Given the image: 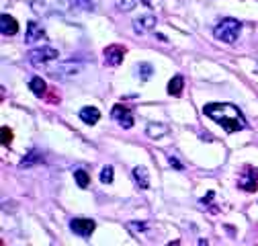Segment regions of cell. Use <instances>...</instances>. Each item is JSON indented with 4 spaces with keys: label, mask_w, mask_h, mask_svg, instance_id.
I'll use <instances>...</instances> for the list:
<instances>
[{
    "label": "cell",
    "mask_w": 258,
    "mask_h": 246,
    "mask_svg": "<svg viewBox=\"0 0 258 246\" xmlns=\"http://www.w3.org/2000/svg\"><path fill=\"white\" fill-rule=\"evenodd\" d=\"M103 55H105V64L107 66H119L121 61H123V57H125V47L119 45V43L107 45L105 51H103Z\"/></svg>",
    "instance_id": "obj_7"
},
{
    "label": "cell",
    "mask_w": 258,
    "mask_h": 246,
    "mask_svg": "<svg viewBox=\"0 0 258 246\" xmlns=\"http://www.w3.org/2000/svg\"><path fill=\"white\" fill-rule=\"evenodd\" d=\"M80 119L84 123H88V126H94V123H99V119H101V111L96 107H84V109H80Z\"/></svg>",
    "instance_id": "obj_13"
},
{
    "label": "cell",
    "mask_w": 258,
    "mask_h": 246,
    "mask_svg": "<svg viewBox=\"0 0 258 246\" xmlns=\"http://www.w3.org/2000/svg\"><path fill=\"white\" fill-rule=\"evenodd\" d=\"M182 88H184V78L180 74L172 76V80L168 82V95L170 97H180L182 95Z\"/></svg>",
    "instance_id": "obj_16"
},
{
    "label": "cell",
    "mask_w": 258,
    "mask_h": 246,
    "mask_svg": "<svg viewBox=\"0 0 258 246\" xmlns=\"http://www.w3.org/2000/svg\"><path fill=\"white\" fill-rule=\"evenodd\" d=\"M0 31H3V35H7V37H13V35H17V31H19V23H17V19L15 17H11V15H0Z\"/></svg>",
    "instance_id": "obj_11"
},
{
    "label": "cell",
    "mask_w": 258,
    "mask_h": 246,
    "mask_svg": "<svg viewBox=\"0 0 258 246\" xmlns=\"http://www.w3.org/2000/svg\"><path fill=\"white\" fill-rule=\"evenodd\" d=\"M134 29H136V33H140V35L148 33V31H154L156 29V17L154 15H146L142 19H136L134 21Z\"/></svg>",
    "instance_id": "obj_12"
},
{
    "label": "cell",
    "mask_w": 258,
    "mask_h": 246,
    "mask_svg": "<svg viewBox=\"0 0 258 246\" xmlns=\"http://www.w3.org/2000/svg\"><path fill=\"white\" fill-rule=\"evenodd\" d=\"M152 74H154L152 64H146V61H142V64L136 66V76H138V78H142V80H150Z\"/></svg>",
    "instance_id": "obj_20"
},
{
    "label": "cell",
    "mask_w": 258,
    "mask_h": 246,
    "mask_svg": "<svg viewBox=\"0 0 258 246\" xmlns=\"http://www.w3.org/2000/svg\"><path fill=\"white\" fill-rule=\"evenodd\" d=\"M238 184H240V189H244V191H248V193L258 191V170H256V168H246V170L240 174Z\"/></svg>",
    "instance_id": "obj_5"
},
{
    "label": "cell",
    "mask_w": 258,
    "mask_h": 246,
    "mask_svg": "<svg viewBox=\"0 0 258 246\" xmlns=\"http://www.w3.org/2000/svg\"><path fill=\"white\" fill-rule=\"evenodd\" d=\"M129 228H132V230H146L148 226H146V224H140V226H138V224H129Z\"/></svg>",
    "instance_id": "obj_26"
},
{
    "label": "cell",
    "mask_w": 258,
    "mask_h": 246,
    "mask_svg": "<svg viewBox=\"0 0 258 246\" xmlns=\"http://www.w3.org/2000/svg\"><path fill=\"white\" fill-rule=\"evenodd\" d=\"M94 3L92 0H70V9L76 11V13H86V11H92Z\"/></svg>",
    "instance_id": "obj_18"
},
{
    "label": "cell",
    "mask_w": 258,
    "mask_h": 246,
    "mask_svg": "<svg viewBox=\"0 0 258 246\" xmlns=\"http://www.w3.org/2000/svg\"><path fill=\"white\" fill-rule=\"evenodd\" d=\"M168 162H170V166H174V168H178V170H182V164H180V162H178V160H176L174 156H170V158H168Z\"/></svg>",
    "instance_id": "obj_25"
},
{
    "label": "cell",
    "mask_w": 258,
    "mask_h": 246,
    "mask_svg": "<svg viewBox=\"0 0 258 246\" xmlns=\"http://www.w3.org/2000/svg\"><path fill=\"white\" fill-rule=\"evenodd\" d=\"M0 134H3V146H11V142H13V132H11L9 128H3V130H0Z\"/></svg>",
    "instance_id": "obj_24"
},
{
    "label": "cell",
    "mask_w": 258,
    "mask_h": 246,
    "mask_svg": "<svg viewBox=\"0 0 258 246\" xmlns=\"http://www.w3.org/2000/svg\"><path fill=\"white\" fill-rule=\"evenodd\" d=\"M203 113L207 117H211L215 123H219L228 134H234V132L248 128V123L242 117V113L238 111V107H234L230 103H209L203 107Z\"/></svg>",
    "instance_id": "obj_1"
},
{
    "label": "cell",
    "mask_w": 258,
    "mask_h": 246,
    "mask_svg": "<svg viewBox=\"0 0 258 246\" xmlns=\"http://www.w3.org/2000/svg\"><path fill=\"white\" fill-rule=\"evenodd\" d=\"M31 9H33L37 15L49 17V15L61 13V3L59 0H33V3H31Z\"/></svg>",
    "instance_id": "obj_4"
},
{
    "label": "cell",
    "mask_w": 258,
    "mask_h": 246,
    "mask_svg": "<svg viewBox=\"0 0 258 246\" xmlns=\"http://www.w3.org/2000/svg\"><path fill=\"white\" fill-rule=\"evenodd\" d=\"M41 160H43V156H41L37 150H33V152H29V154H27V158H25V160H21L19 166H21V168H29V166H33L35 162H41Z\"/></svg>",
    "instance_id": "obj_19"
},
{
    "label": "cell",
    "mask_w": 258,
    "mask_h": 246,
    "mask_svg": "<svg viewBox=\"0 0 258 246\" xmlns=\"http://www.w3.org/2000/svg\"><path fill=\"white\" fill-rule=\"evenodd\" d=\"M45 37V31L39 23L35 21H29L27 23V35H25V43H35V41H41Z\"/></svg>",
    "instance_id": "obj_10"
},
{
    "label": "cell",
    "mask_w": 258,
    "mask_h": 246,
    "mask_svg": "<svg viewBox=\"0 0 258 246\" xmlns=\"http://www.w3.org/2000/svg\"><path fill=\"white\" fill-rule=\"evenodd\" d=\"M138 5V0H117V9L121 13H129V11H134Z\"/></svg>",
    "instance_id": "obj_22"
},
{
    "label": "cell",
    "mask_w": 258,
    "mask_h": 246,
    "mask_svg": "<svg viewBox=\"0 0 258 246\" xmlns=\"http://www.w3.org/2000/svg\"><path fill=\"white\" fill-rule=\"evenodd\" d=\"M80 70H82L80 64H74V61H63V64L51 68V74H53L55 78H70V76L80 74Z\"/></svg>",
    "instance_id": "obj_9"
},
{
    "label": "cell",
    "mask_w": 258,
    "mask_h": 246,
    "mask_svg": "<svg viewBox=\"0 0 258 246\" xmlns=\"http://www.w3.org/2000/svg\"><path fill=\"white\" fill-rule=\"evenodd\" d=\"M242 31V23L238 19H223L215 29H213V35L215 39L223 41V43H234Z\"/></svg>",
    "instance_id": "obj_2"
},
{
    "label": "cell",
    "mask_w": 258,
    "mask_h": 246,
    "mask_svg": "<svg viewBox=\"0 0 258 246\" xmlns=\"http://www.w3.org/2000/svg\"><path fill=\"white\" fill-rule=\"evenodd\" d=\"M57 57H59V53L53 47H37V49L29 51V61L33 66H43V64H47V61L57 59Z\"/></svg>",
    "instance_id": "obj_3"
},
{
    "label": "cell",
    "mask_w": 258,
    "mask_h": 246,
    "mask_svg": "<svg viewBox=\"0 0 258 246\" xmlns=\"http://www.w3.org/2000/svg\"><path fill=\"white\" fill-rule=\"evenodd\" d=\"M140 3H144V5H150V0H140Z\"/></svg>",
    "instance_id": "obj_27"
},
{
    "label": "cell",
    "mask_w": 258,
    "mask_h": 246,
    "mask_svg": "<svg viewBox=\"0 0 258 246\" xmlns=\"http://www.w3.org/2000/svg\"><path fill=\"white\" fill-rule=\"evenodd\" d=\"M101 182H105V184L113 182V166H105L101 170Z\"/></svg>",
    "instance_id": "obj_23"
},
{
    "label": "cell",
    "mask_w": 258,
    "mask_h": 246,
    "mask_svg": "<svg viewBox=\"0 0 258 246\" xmlns=\"http://www.w3.org/2000/svg\"><path fill=\"white\" fill-rule=\"evenodd\" d=\"M94 228H96V224L92 220H86V218H76L70 222V230L82 238H88L94 232Z\"/></svg>",
    "instance_id": "obj_8"
},
{
    "label": "cell",
    "mask_w": 258,
    "mask_h": 246,
    "mask_svg": "<svg viewBox=\"0 0 258 246\" xmlns=\"http://www.w3.org/2000/svg\"><path fill=\"white\" fill-rule=\"evenodd\" d=\"M146 134L150 136V138H160V136H166L168 134V128L164 126V123H150L148 126V130H146Z\"/></svg>",
    "instance_id": "obj_17"
},
{
    "label": "cell",
    "mask_w": 258,
    "mask_h": 246,
    "mask_svg": "<svg viewBox=\"0 0 258 246\" xmlns=\"http://www.w3.org/2000/svg\"><path fill=\"white\" fill-rule=\"evenodd\" d=\"M74 178H76V182H78V187H80V189H86L88 184H90V174H88L84 168L74 170Z\"/></svg>",
    "instance_id": "obj_21"
},
{
    "label": "cell",
    "mask_w": 258,
    "mask_h": 246,
    "mask_svg": "<svg viewBox=\"0 0 258 246\" xmlns=\"http://www.w3.org/2000/svg\"><path fill=\"white\" fill-rule=\"evenodd\" d=\"M132 174H134V180L138 182L140 189H148V187H150V172H148L144 166H136Z\"/></svg>",
    "instance_id": "obj_14"
},
{
    "label": "cell",
    "mask_w": 258,
    "mask_h": 246,
    "mask_svg": "<svg viewBox=\"0 0 258 246\" xmlns=\"http://www.w3.org/2000/svg\"><path fill=\"white\" fill-rule=\"evenodd\" d=\"M29 88H31V92H33V95H35L37 99L45 97V92H47V84H45V80H43L41 76L31 78V82H29Z\"/></svg>",
    "instance_id": "obj_15"
},
{
    "label": "cell",
    "mask_w": 258,
    "mask_h": 246,
    "mask_svg": "<svg viewBox=\"0 0 258 246\" xmlns=\"http://www.w3.org/2000/svg\"><path fill=\"white\" fill-rule=\"evenodd\" d=\"M111 117L115 121H119V126H123L125 130H129L134 126V113H132V109L125 107V105H115L113 111H111Z\"/></svg>",
    "instance_id": "obj_6"
}]
</instances>
